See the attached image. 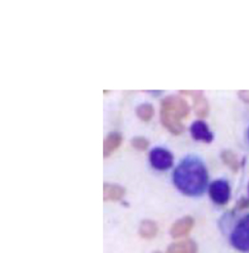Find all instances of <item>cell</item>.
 <instances>
[{"label": "cell", "mask_w": 249, "mask_h": 253, "mask_svg": "<svg viewBox=\"0 0 249 253\" xmlns=\"http://www.w3.org/2000/svg\"><path fill=\"white\" fill-rule=\"evenodd\" d=\"M208 169L204 163L196 157H187L175 169L173 182L177 189L188 196H200L207 188Z\"/></svg>", "instance_id": "6da1fadb"}, {"label": "cell", "mask_w": 249, "mask_h": 253, "mask_svg": "<svg viewBox=\"0 0 249 253\" xmlns=\"http://www.w3.org/2000/svg\"><path fill=\"white\" fill-rule=\"evenodd\" d=\"M190 113V106L186 100L177 95H168L161 102V121L163 126L175 135L181 134L185 126L182 121Z\"/></svg>", "instance_id": "7a4b0ae2"}, {"label": "cell", "mask_w": 249, "mask_h": 253, "mask_svg": "<svg viewBox=\"0 0 249 253\" xmlns=\"http://www.w3.org/2000/svg\"><path fill=\"white\" fill-rule=\"evenodd\" d=\"M231 246L238 252L249 253V213L241 217L229 234Z\"/></svg>", "instance_id": "3957f363"}, {"label": "cell", "mask_w": 249, "mask_h": 253, "mask_svg": "<svg viewBox=\"0 0 249 253\" xmlns=\"http://www.w3.org/2000/svg\"><path fill=\"white\" fill-rule=\"evenodd\" d=\"M209 196L218 206L226 205L231 197V188L228 181L224 179L213 181L209 186Z\"/></svg>", "instance_id": "277c9868"}, {"label": "cell", "mask_w": 249, "mask_h": 253, "mask_svg": "<svg viewBox=\"0 0 249 253\" xmlns=\"http://www.w3.org/2000/svg\"><path fill=\"white\" fill-rule=\"evenodd\" d=\"M152 167L159 170H166L173 165V155L162 147L154 148L149 155Z\"/></svg>", "instance_id": "5b68a950"}, {"label": "cell", "mask_w": 249, "mask_h": 253, "mask_svg": "<svg viewBox=\"0 0 249 253\" xmlns=\"http://www.w3.org/2000/svg\"><path fill=\"white\" fill-rule=\"evenodd\" d=\"M180 93L192 96L194 110L198 117L205 118L208 116L209 112V105L202 91H180Z\"/></svg>", "instance_id": "8992f818"}, {"label": "cell", "mask_w": 249, "mask_h": 253, "mask_svg": "<svg viewBox=\"0 0 249 253\" xmlns=\"http://www.w3.org/2000/svg\"><path fill=\"white\" fill-rule=\"evenodd\" d=\"M193 138L197 141L210 143L213 140V134L208 126L204 121H196L190 127Z\"/></svg>", "instance_id": "52a82bcc"}, {"label": "cell", "mask_w": 249, "mask_h": 253, "mask_svg": "<svg viewBox=\"0 0 249 253\" xmlns=\"http://www.w3.org/2000/svg\"><path fill=\"white\" fill-rule=\"evenodd\" d=\"M123 137L119 132H111L109 133L104 141H103V155L104 158L111 156L122 144Z\"/></svg>", "instance_id": "ba28073f"}, {"label": "cell", "mask_w": 249, "mask_h": 253, "mask_svg": "<svg viewBox=\"0 0 249 253\" xmlns=\"http://www.w3.org/2000/svg\"><path fill=\"white\" fill-rule=\"evenodd\" d=\"M194 226V219L191 216H185L175 222L171 229L170 234L173 238H181L188 235Z\"/></svg>", "instance_id": "9c48e42d"}, {"label": "cell", "mask_w": 249, "mask_h": 253, "mask_svg": "<svg viewBox=\"0 0 249 253\" xmlns=\"http://www.w3.org/2000/svg\"><path fill=\"white\" fill-rule=\"evenodd\" d=\"M125 190L116 184L105 183L103 186V199L105 202H116L120 201L124 196Z\"/></svg>", "instance_id": "30bf717a"}, {"label": "cell", "mask_w": 249, "mask_h": 253, "mask_svg": "<svg viewBox=\"0 0 249 253\" xmlns=\"http://www.w3.org/2000/svg\"><path fill=\"white\" fill-rule=\"evenodd\" d=\"M197 244L191 240H184L178 243H174L167 249L166 253H197Z\"/></svg>", "instance_id": "8fae6325"}, {"label": "cell", "mask_w": 249, "mask_h": 253, "mask_svg": "<svg viewBox=\"0 0 249 253\" xmlns=\"http://www.w3.org/2000/svg\"><path fill=\"white\" fill-rule=\"evenodd\" d=\"M158 233V226L152 220H144L140 224L139 234L144 239H153Z\"/></svg>", "instance_id": "7c38bea8"}, {"label": "cell", "mask_w": 249, "mask_h": 253, "mask_svg": "<svg viewBox=\"0 0 249 253\" xmlns=\"http://www.w3.org/2000/svg\"><path fill=\"white\" fill-rule=\"evenodd\" d=\"M155 110L152 104L150 103H143L137 106L136 108V115L137 117L143 122H149L154 117Z\"/></svg>", "instance_id": "4fadbf2b"}, {"label": "cell", "mask_w": 249, "mask_h": 253, "mask_svg": "<svg viewBox=\"0 0 249 253\" xmlns=\"http://www.w3.org/2000/svg\"><path fill=\"white\" fill-rule=\"evenodd\" d=\"M221 159L224 162V164L226 166H228L233 171L237 172L240 169V162L239 159L237 157V155L230 151V150H225L222 152L221 154Z\"/></svg>", "instance_id": "5bb4252c"}, {"label": "cell", "mask_w": 249, "mask_h": 253, "mask_svg": "<svg viewBox=\"0 0 249 253\" xmlns=\"http://www.w3.org/2000/svg\"><path fill=\"white\" fill-rule=\"evenodd\" d=\"M131 145L135 150L145 151V150H147V148L149 146V141L143 136H136V137L132 138Z\"/></svg>", "instance_id": "9a60e30c"}, {"label": "cell", "mask_w": 249, "mask_h": 253, "mask_svg": "<svg viewBox=\"0 0 249 253\" xmlns=\"http://www.w3.org/2000/svg\"><path fill=\"white\" fill-rule=\"evenodd\" d=\"M249 199H247V198H242V199L239 201L238 205H237V209L240 210V211H244V210L249 209Z\"/></svg>", "instance_id": "2e32d148"}, {"label": "cell", "mask_w": 249, "mask_h": 253, "mask_svg": "<svg viewBox=\"0 0 249 253\" xmlns=\"http://www.w3.org/2000/svg\"></svg>", "instance_id": "e0dca14e"}, {"label": "cell", "mask_w": 249, "mask_h": 253, "mask_svg": "<svg viewBox=\"0 0 249 253\" xmlns=\"http://www.w3.org/2000/svg\"></svg>", "instance_id": "ac0fdd59"}, {"label": "cell", "mask_w": 249, "mask_h": 253, "mask_svg": "<svg viewBox=\"0 0 249 253\" xmlns=\"http://www.w3.org/2000/svg\"></svg>", "instance_id": "d6986e66"}]
</instances>
